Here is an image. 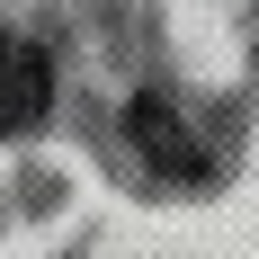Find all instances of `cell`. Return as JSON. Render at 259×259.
Here are the masks:
<instances>
[{
    "label": "cell",
    "instance_id": "2",
    "mask_svg": "<svg viewBox=\"0 0 259 259\" xmlns=\"http://www.w3.org/2000/svg\"><path fill=\"white\" fill-rule=\"evenodd\" d=\"M134 143H143V161H152L161 179H197L206 161H197V125H188L170 99H134Z\"/></svg>",
    "mask_w": 259,
    "mask_h": 259
},
{
    "label": "cell",
    "instance_id": "1",
    "mask_svg": "<svg viewBox=\"0 0 259 259\" xmlns=\"http://www.w3.org/2000/svg\"><path fill=\"white\" fill-rule=\"evenodd\" d=\"M54 107V63L27 36H0V134H27Z\"/></svg>",
    "mask_w": 259,
    "mask_h": 259
}]
</instances>
